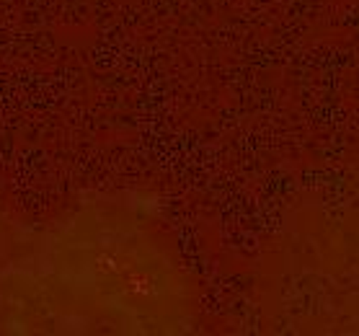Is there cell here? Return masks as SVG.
Segmentation results:
<instances>
[{
    "label": "cell",
    "instance_id": "6da1fadb",
    "mask_svg": "<svg viewBox=\"0 0 359 336\" xmlns=\"http://www.w3.org/2000/svg\"><path fill=\"white\" fill-rule=\"evenodd\" d=\"M196 300L173 243L145 215L83 205L47 220L0 217V331L173 334Z\"/></svg>",
    "mask_w": 359,
    "mask_h": 336
}]
</instances>
